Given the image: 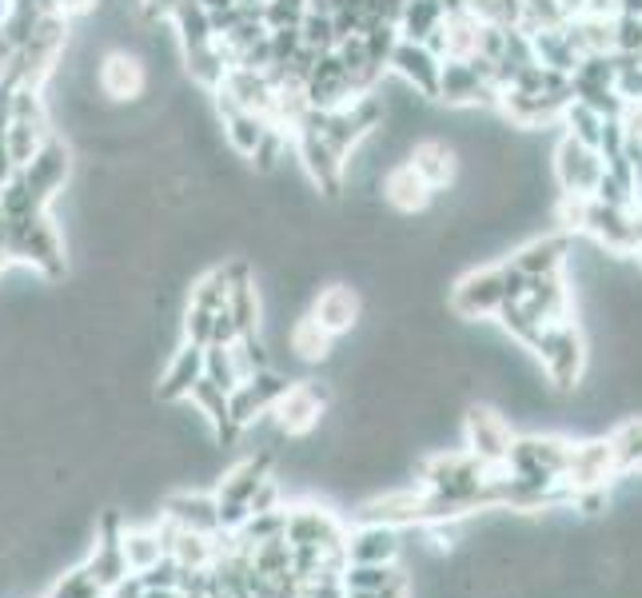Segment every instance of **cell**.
Wrapping results in <instances>:
<instances>
[{
  "mask_svg": "<svg viewBox=\"0 0 642 598\" xmlns=\"http://www.w3.org/2000/svg\"><path fill=\"white\" fill-rule=\"evenodd\" d=\"M408 164L415 168V176H420L432 192H439L447 180L455 176V156H451V148L439 145V140H420V145L411 148Z\"/></svg>",
  "mask_w": 642,
  "mask_h": 598,
  "instance_id": "603a6c76",
  "label": "cell"
},
{
  "mask_svg": "<svg viewBox=\"0 0 642 598\" xmlns=\"http://www.w3.org/2000/svg\"><path fill=\"white\" fill-rule=\"evenodd\" d=\"M352 96H355L352 80H347L335 48L316 56V65H311L308 77H303V100H308V108H340V104H347Z\"/></svg>",
  "mask_w": 642,
  "mask_h": 598,
  "instance_id": "4fadbf2b",
  "label": "cell"
},
{
  "mask_svg": "<svg viewBox=\"0 0 642 598\" xmlns=\"http://www.w3.org/2000/svg\"><path fill=\"white\" fill-rule=\"evenodd\" d=\"M152 72H148L145 56L128 53V48H112L104 53L96 68V92L112 104H136L140 96H148Z\"/></svg>",
  "mask_w": 642,
  "mask_h": 598,
  "instance_id": "5b68a950",
  "label": "cell"
},
{
  "mask_svg": "<svg viewBox=\"0 0 642 598\" xmlns=\"http://www.w3.org/2000/svg\"><path fill=\"white\" fill-rule=\"evenodd\" d=\"M16 172H21L24 188L33 192L36 204L48 208L56 192L65 188L68 176H72V148H68L60 136H48L45 145H41V152H36L24 168H16Z\"/></svg>",
  "mask_w": 642,
  "mask_h": 598,
  "instance_id": "52a82bcc",
  "label": "cell"
},
{
  "mask_svg": "<svg viewBox=\"0 0 642 598\" xmlns=\"http://www.w3.org/2000/svg\"><path fill=\"white\" fill-rule=\"evenodd\" d=\"M619 475V467H615V455H610L607 439H591V444H575L571 451V467H566V487L578 491V487H607L610 479Z\"/></svg>",
  "mask_w": 642,
  "mask_h": 598,
  "instance_id": "2e32d148",
  "label": "cell"
},
{
  "mask_svg": "<svg viewBox=\"0 0 642 598\" xmlns=\"http://www.w3.org/2000/svg\"><path fill=\"white\" fill-rule=\"evenodd\" d=\"M145 598H184L180 590H145Z\"/></svg>",
  "mask_w": 642,
  "mask_h": 598,
  "instance_id": "8d00e7d4",
  "label": "cell"
},
{
  "mask_svg": "<svg viewBox=\"0 0 642 598\" xmlns=\"http://www.w3.org/2000/svg\"><path fill=\"white\" fill-rule=\"evenodd\" d=\"M48 598H104V587L89 575V566H77L48 590Z\"/></svg>",
  "mask_w": 642,
  "mask_h": 598,
  "instance_id": "1f68e13d",
  "label": "cell"
},
{
  "mask_svg": "<svg viewBox=\"0 0 642 598\" xmlns=\"http://www.w3.org/2000/svg\"><path fill=\"white\" fill-rule=\"evenodd\" d=\"M204 379H211L220 391H232L244 371H240V359H236V344H208L204 347Z\"/></svg>",
  "mask_w": 642,
  "mask_h": 598,
  "instance_id": "4316f807",
  "label": "cell"
},
{
  "mask_svg": "<svg viewBox=\"0 0 642 598\" xmlns=\"http://www.w3.org/2000/svg\"><path fill=\"white\" fill-rule=\"evenodd\" d=\"M188 403L208 419L211 435L220 439V447H232L236 439H240V427H236L232 415H228V391H220L211 379H204V376L196 379V388L188 391Z\"/></svg>",
  "mask_w": 642,
  "mask_h": 598,
  "instance_id": "ac0fdd59",
  "label": "cell"
},
{
  "mask_svg": "<svg viewBox=\"0 0 642 598\" xmlns=\"http://www.w3.org/2000/svg\"><path fill=\"white\" fill-rule=\"evenodd\" d=\"M435 192L423 184L420 176H415V168L403 160V164H395L383 176V199H388L391 208L403 211V216H411V211H423L427 204H432Z\"/></svg>",
  "mask_w": 642,
  "mask_h": 598,
  "instance_id": "44dd1931",
  "label": "cell"
},
{
  "mask_svg": "<svg viewBox=\"0 0 642 598\" xmlns=\"http://www.w3.org/2000/svg\"><path fill=\"white\" fill-rule=\"evenodd\" d=\"M9 260V244H4V211H0V267Z\"/></svg>",
  "mask_w": 642,
  "mask_h": 598,
  "instance_id": "d590c367",
  "label": "cell"
},
{
  "mask_svg": "<svg viewBox=\"0 0 642 598\" xmlns=\"http://www.w3.org/2000/svg\"><path fill=\"white\" fill-rule=\"evenodd\" d=\"M204 9H208V16H216V12H228L236 4V0H199Z\"/></svg>",
  "mask_w": 642,
  "mask_h": 598,
  "instance_id": "e575fe53",
  "label": "cell"
},
{
  "mask_svg": "<svg viewBox=\"0 0 642 598\" xmlns=\"http://www.w3.org/2000/svg\"><path fill=\"white\" fill-rule=\"evenodd\" d=\"M607 444H610V455H615L619 475L622 471H639V463H642V419L619 423V427L607 435Z\"/></svg>",
  "mask_w": 642,
  "mask_h": 598,
  "instance_id": "83f0119b",
  "label": "cell"
},
{
  "mask_svg": "<svg viewBox=\"0 0 642 598\" xmlns=\"http://www.w3.org/2000/svg\"><path fill=\"white\" fill-rule=\"evenodd\" d=\"M563 120L571 124V136H575L578 145H587L598 152V136H603V116L595 108H587L583 100H571L563 108Z\"/></svg>",
  "mask_w": 642,
  "mask_h": 598,
  "instance_id": "4dcf8cb0",
  "label": "cell"
},
{
  "mask_svg": "<svg viewBox=\"0 0 642 598\" xmlns=\"http://www.w3.org/2000/svg\"><path fill=\"white\" fill-rule=\"evenodd\" d=\"M323 407H328V388L320 383H291L284 395L276 399V432L288 435V439H303L320 427L323 419Z\"/></svg>",
  "mask_w": 642,
  "mask_h": 598,
  "instance_id": "ba28073f",
  "label": "cell"
},
{
  "mask_svg": "<svg viewBox=\"0 0 642 598\" xmlns=\"http://www.w3.org/2000/svg\"><path fill=\"white\" fill-rule=\"evenodd\" d=\"M571 252V235H547V240H535L527 244L523 252H515L507 260L519 276L527 279H539V276H551V272H563V260Z\"/></svg>",
  "mask_w": 642,
  "mask_h": 598,
  "instance_id": "d6986e66",
  "label": "cell"
},
{
  "mask_svg": "<svg viewBox=\"0 0 642 598\" xmlns=\"http://www.w3.org/2000/svg\"><path fill=\"white\" fill-rule=\"evenodd\" d=\"M272 459L276 455L272 451H260V455H248L244 463H236L228 475H223L220 491H216V519H220V531H240L244 527V519L252 515L248 510V503H252L255 487L264 483L267 475H272Z\"/></svg>",
  "mask_w": 642,
  "mask_h": 598,
  "instance_id": "3957f363",
  "label": "cell"
},
{
  "mask_svg": "<svg viewBox=\"0 0 642 598\" xmlns=\"http://www.w3.org/2000/svg\"><path fill=\"white\" fill-rule=\"evenodd\" d=\"M467 451L475 455L479 463L491 467V471H503L507 463V451H511V427L503 415H495L491 407H471L467 411Z\"/></svg>",
  "mask_w": 642,
  "mask_h": 598,
  "instance_id": "30bf717a",
  "label": "cell"
},
{
  "mask_svg": "<svg viewBox=\"0 0 642 598\" xmlns=\"http://www.w3.org/2000/svg\"><path fill=\"white\" fill-rule=\"evenodd\" d=\"M180 575H184V566L172 554H160L148 571H140V583L145 590H180Z\"/></svg>",
  "mask_w": 642,
  "mask_h": 598,
  "instance_id": "d6a6232c",
  "label": "cell"
},
{
  "mask_svg": "<svg viewBox=\"0 0 642 598\" xmlns=\"http://www.w3.org/2000/svg\"><path fill=\"white\" fill-rule=\"evenodd\" d=\"M639 471H642V463H639Z\"/></svg>",
  "mask_w": 642,
  "mask_h": 598,
  "instance_id": "74e56055",
  "label": "cell"
},
{
  "mask_svg": "<svg viewBox=\"0 0 642 598\" xmlns=\"http://www.w3.org/2000/svg\"><path fill=\"white\" fill-rule=\"evenodd\" d=\"M299 45L311 48V53H332L335 48V24L332 12H303L299 21Z\"/></svg>",
  "mask_w": 642,
  "mask_h": 598,
  "instance_id": "f546056e",
  "label": "cell"
},
{
  "mask_svg": "<svg viewBox=\"0 0 642 598\" xmlns=\"http://www.w3.org/2000/svg\"><path fill=\"white\" fill-rule=\"evenodd\" d=\"M164 519H172L176 527H184V531H199V534L220 531L216 498H208V495H172L164 503Z\"/></svg>",
  "mask_w": 642,
  "mask_h": 598,
  "instance_id": "7402d4cb",
  "label": "cell"
},
{
  "mask_svg": "<svg viewBox=\"0 0 642 598\" xmlns=\"http://www.w3.org/2000/svg\"><path fill=\"white\" fill-rule=\"evenodd\" d=\"M388 68H395L399 80H408V84L420 92V96H435V100H439V72H444V60L427 53L420 41H403V36H399L395 48H391Z\"/></svg>",
  "mask_w": 642,
  "mask_h": 598,
  "instance_id": "5bb4252c",
  "label": "cell"
},
{
  "mask_svg": "<svg viewBox=\"0 0 642 598\" xmlns=\"http://www.w3.org/2000/svg\"><path fill=\"white\" fill-rule=\"evenodd\" d=\"M439 21H444V0H408L395 28L403 41H423Z\"/></svg>",
  "mask_w": 642,
  "mask_h": 598,
  "instance_id": "484cf974",
  "label": "cell"
},
{
  "mask_svg": "<svg viewBox=\"0 0 642 598\" xmlns=\"http://www.w3.org/2000/svg\"><path fill=\"white\" fill-rule=\"evenodd\" d=\"M527 284L531 279L519 276L511 264H495L483 267V272H471L455 284L451 291V311L463 315V320H479V315H495L507 299H523L527 296Z\"/></svg>",
  "mask_w": 642,
  "mask_h": 598,
  "instance_id": "6da1fadb",
  "label": "cell"
},
{
  "mask_svg": "<svg viewBox=\"0 0 642 598\" xmlns=\"http://www.w3.org/2000/svg\"><path fill=\"white\" fill-rule=\"evenodd\" d=\"M89 9H96V0H53V12H60V16H77Z\"/></svg>",
  "mask_w": 642,
  "mask_h": 598,
  "instance_id": "836d02e7",
  "label": "cell"
},
{
  "mask_svg": "<svg viewBox=\"0 0 642 598\" xmlns=\"http://www.w3.org/2000/svg\"><path fill=\"white\" fill-rule=\"evenodd\" d=\"M4 244H9V255H16L24 264H33L41 276L60 279L68 272L65 240L56 232V223L48 220V211L21 216V220H4Z\"/></svg>",
  "mask_w": 642,
  "mask_h": 598,
  "instance_id": "7a4b0ae2",
  "label": "cell"
},
{
  "mask_svg": "<svg viewBox=\"0 0 642 598\" xmlns=\"http://www.w3.org/2000/svg\"><path fill=\"white\" fill-rule=\"evenodd\" d=\"M164 554V543L156 531H124V559H128V571H148Z\"/></svg>",
  "mask_w": 642,
  "mask_h": 598,
  "instance_id": "f1b7e54d",
  "label": "cell"
},
{
  "mask_svg": "<svg viewBox=\"0 0 642 598\" xmlns=\"http://www.w3.org/2000/svg\"><path fill=\"white\" fill-rule=\"evenodd\" d=\"M347 563H395L399 559V527H383V522H359L344 539Z\"/></svg>",
  "mask_w": 642,
  "mask_h": 598,
  "instance_id": "e0dca14e",
  "label": "cell"
},
{
  "mask_svg": "<svg viewBox=\"0 0 642 598\" xmlns=\"http://www.w3.org/2000/svg\"><path fill=\"white\" fill-rule=\"evenodd\" d=\"M291 140H296V152H299V160H303V172L311 176V184H316L328 199L340 196V192H344V164H347L344 156L335 152L320 133H311V128H296Z\"/></svg>",
  "mask_w": 642,
  "mask_h": 598,
  "instance_id": "9c48e42d",
  "label": "cell"
},
{
  "mask_svg": "<svg viewBox=\"0 0 642 598\" xmlns=\"http://www.w3.org/2000/svg\"><path fill=\"white\" fill-rule=\"evenodd\" d=\"M291 388L288 376H279L276 367H264V371H252L248 379H240L232 391H228V415H232V423L244 432V427H252L264 411L276 407V399L284 395V391Z\"/></svg>",
  "mask_w": 642,
  "mask_h": 598,
  "instance_id": "8992f818",
  "label": "cell"
},
{
  "mask_svg": "<svg viewBox=\"0 0 642 598\" xmlns=\"http://www.w3.org/2000/svg\"><path fill=\"white\" fill-rule=\"evenodd\" d=\"M359 311H364V299H359V291H355L352 284H328L323 291L311 296L308 315L320 323L332 340H340V335H347L355 323H359Z\"/></svg>",
  "mask_w": 642,
  "mask_h": 598,
  "instance_id": "8fae6325",
  "label": "cell"
},
{
  "mask_svg": "<svg viewBox=\"0 0 642 598\" xmlns=\"http://www.w3.org/2000/svg\"><path fill=\"white\" fill-rule=\"evenodd\" d=\"M543 359V371L559 391H571L583 376V364H587V352H583V335L575 332V323H547L539 344L531 347Z\"/></svg>",
  "mask_w": 642,
  "mask_h": 598,
  "instance_id": "277c9868",
  "label": "cell"
},
{
  "mask_svg": "<svg viewBox=\"0 0 642 598\" xmlns=\"http://www.w3.org/2000/svg\"><path fill=\"white\" fill-rule=\"evenodd\" d=\"M284 539H288V547H323V551H340L347 531L332 519V510L291 507L288 519H284Z\"/></svg>",
  "mask_w": 642,
  "mask_h": 598,
  "instance_id": "7c38bea8",
  "label": "cell"
},
{
  "mask_svg": "<svg viewBox=\"0 0 642 598\" xmlns=\"http://www.w3.org/2000/svg\"><path fill=\"white\" fill-rule=\"evenodd\" d=\"M603 156L595 148L578 145L575 136H566L563 148H559V180H563V192L571 196H595L598 180H603Z\"/></svg>",
  "mask_w": 642,
  "mask_h": 598,
  "instance_id": "9a60e30c",
  "label": "cell"
},
{
  "mask_svg": "<svg viewBox=\"0 0 642 598\" xmlns=\"http://www.w3.org/2000/svg\"><path fill=\"white\" fill-rule=\"evenodd\" d=\"M199 376H204V347L184 344L172 359H168V371H164V379H160V399H164V403L188 399V391L196 388Z\"/></svg>",
  "mask_w": 642,
  "mask_h": 598,
  "instance_id": "ffe728a7",
  "label": "cell"
},
{
  "mask_svg": "<svg viewBox=\"0 0 642 598\" xmlns=\"http://www.w3.org/2000/svg\"><path fill=\"white\" fill-rule=\"evenodd\" d=\"M332 335L323 332L320 323L311 320L308 311L299 315L296 323H291V332H288V347L296 352V359H303V364H320V359H328V352H332Z\"/></svg>",
  "mask_w": 642,
  "mask_h": 598,
  "instance_id": "d4e9b609",
  "label": "cell"
},
{
  "mask_svg": "<svg viewBox=\"0 0 642 598\" xmlns=\"http://www.w3.org/2000/svg\"><path fill=\"white\" fill-rule=\"evenodd\" d=\"M172 21V28H176V41L184 53H192V48H204L216 41V33H211V16L208 9L199 4V0H180L176 12L168 16Z\"/></svg>",
  "mask_w": 642,
  "mask_h": 598,
  "instance_id": "cb8c5ba5",
  "label": "cell"
}]
</instances>
